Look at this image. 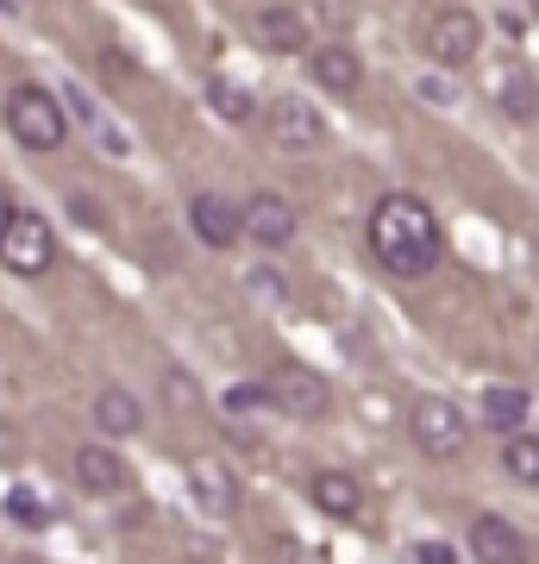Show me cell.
Here are the masks:
<instances>
[{
    "label": "cell",
    "mask_w": 539,
    "mask_h": 564,
    "mask_svg": "<svg viewBox=\"0 0 539 564\" xmlns=\"http://www.w3.org/2000/svg\"><path fill=\"white\" fill-rule=\"evenodd\" d=\"M420 88H427L433 101H452V82H445V76H427V82H420Z\"/></svg>",
    "instance_id": "obj_23"
},
{
    "label": "cell",
    "mask_w": 539,
    "mask_h": 564,
    "mask_svg": "<svg viewBox=\"0 0 539 564\" xmlns=\"http://www.w3.org/2000/svg\"><path fill=\"white\" fill-rule=\"evenodd\" d=\"M408 440L420 445V458H459L464 440H471V426H464L459 402H445V395H420L408 408Z\"/></svg>",
    "instance_id": "obj_3"
},
{
    "label": "cell",
    "mask_w": 539,
    "mask_h": 564,
    "mask_svg": "<svg viewBox=\"0 0 539 564\" xmlns=\"http://www.w3.org/2000/svg\"><path fill=\"white\" fill-rule=\"evenodd\" d=\"M420 44H427V57L445 63V69H459L483 51V20L471 7H440V13H427L420 25Z\"/></svg>",
    "instance_id": "obj_5"
},
{
    "label": "cell",
    "mask_w": 539,
    "mask_h": 564,
    "mask_svg": "<svg viewBox=\"0 0 539 564\" xmlns=\"http://www.w3.org/2000/svg\"><path fill=\"white\" fill-rule=\"evenodd\" d=\"M258 389H263V402L295 414V421H320L333 408V389L320 383V370H308V364H277L270 377H258Z\"/></svg>",
    "instance_id": "obj_4"
},
{
    "label": "cell",
    "mask_w": 539,
    "mask_h": 564,
    "mask_svg": "<svg viewBox=\"0 0 539 564\" xmlns=\"http://www.w3.org/2000/svg\"><path fill=\"white\" fill-rule=\"evenodd\" d=\"M195 489H201V502L220 508V514H233V508H239V489H233V477H226L214 458H195Z\"/></svg>",
    "instance_id": "obj_17"
},
{
    "label": "cell",
    "mask_w": 539,
    "mask_h": 564,
    "mask_svg": "<svg viewBox=\"0 0 539 564\" xmlns=\"http://www.w3.org/2000/svg\"><path fill=\"white\" fill-rule=\"evenodd\" d=\"M263 126H270V144H282V151H320L326 144L320 107L301 101V95H277V101L263 107Z\"/></svg>",
    "instance_id": "obj_7"
},
{
    "label": "cell",
    "mask_w": 539,
    "mask_h": 564,
    "mask_svg": "<svg viewBox=\"0 0 539 564\" xmlns=\"http://www.w3.org/2000/svg\"><path fill=\"white\" fill-rule=\"evenodd\" d=\"M496 101L508 120H539V82L533 76H502L496 82Z\"/></svg>",
    "instance_id": "obj_18"
},
{
    "label": "cell",
    "mask_w": 539,
    "mask_h": 564,
    "mask_svg": "<svg viewBox=\"0 0 539 564\" xmlns=\"http://www.w3.org/2000/svg\"><path fill=\"white\" fill-rule=\"evenodd\" d=\"M0 263H7L13 276H44V270L57 263V232H51V220L32 214V207H20L13 226H7V239H0Z\"/></svg>",
    "instance_id": "obj_6"
},
{
    "label": "cell",
    "mask_w": 539,
    "mask_h": 564,
    "mask_svg": "<svg viewBox=\"0 0 539 564\" xmlns=\"http://www.w3.org/2000/svg\"><path fill=\"white\" fill-rule=\"evenodd\" d=\"M95 426H100V433H120V440H126V433H139V426H144L139 395H132V389H120V383L100 389V395H95Z\"/></svg>",
    "instance_id": "obj_15"
},
{
    "label": "cell",
    "mask_w": 539,
    "mask_h": 564,
    "mask_svg": "<svg viewBox=\"0 0 539 564\" xmlns=\"http://www.w3.org/2000/svg\"><path fill=\"white\" fill-rule=\"evenodd\" d=\"M502 470H508L515 484H539V440L533 433H515V440L502 445Z\"/></svg>",
    "instance_id": "obj_19"
},
{
    "label": "cell",
    "mask_w": 539,
    "mask_h": 564,
    "mask_svg": "<svg viewBox=\"0 0 539 564\" xmlns=\"http://www.w3.org/2000/svg\"><path fill=\"white\" fill-rule=\"evenodd\" d=\"M251 289H258V295H270V302H282V295H289L277 270H258V276H251Z\"/></svg>",
    "instance_id": "obj_21"
},
{
    "label": "cell",
    "mask_w": 539,
    "mask_h": 564,
    "mask_svg": "<svg viewBox=\"0 0 539 564\" xmlns=\"http://www.w3.org/2000/svg\"><path fill=\"white\" fill-rule=\"evenodd\" d=\"M7 508H13V514H25V521H39V502H32V496H7Z\"/></svg>",
    "instance_id": "obj_24"
},
{
    "label": "cell",
    "mask_w": 539,
    "mask_h": 564,
    "mask_svg": "<svg viewBox=\"0 0 539 564\" xmlns=\"http://www.w3.org/2000/svg\"><path fill=\"white\" fill-rule=\"evenodd\" d=\"M188 226H195L201 245H214V251H233L245 239V207H233L226 195L214 188H201L195 202H188Z\"/></svg>",
    "instance_id": "obj_8"
},
{
    "label": "cell",
    "mask_w": 539,
    "mask_h": 564,
    "mask_svg": "<svg viewBox=\"0 0 539 564\" xmlns=\"http://www.w3.org/2000/svg\"><path fill=\"white\" fill-rule=\"evenodd\" d=\"M308 496H314V508L320 514H339V521H352L358 514V477H345V470H314L308 477Z\"/></svg>",
    "instance_id": "obj_14"
},
{
    "label": "cell",
    "mask_w": 539,
    "mask_h": 564,
    "mask_svg": "<svg viewBox=\"0 0 539 564\" xmlns=\"http://www.w3.org/2000/svg\"><path fill=\"white\" fill-rule=\"evenodd\" d=\"M207 107H214V113H220V120H233V126H245L251 120V113H258V107H251V95H245L239 82H207Z\"/></svg>",
    "instance_id": "obj_20"
},
{
    "label": "cell",
    "mask_w": 539,
    "mask_h": 564,
    "mask_svg": "<svg viewBox=\"0 0 539 564\" xmlns=\"http://www.w3.org/2000/svg\"><path fill=\"white\" fill-rule=\"evenodd\" d=\"M258 39L270 51H308V13L301 7H258Z\"/></svg>",
    "instance_id": "obj_13"
},
{
    "label": "cell",
    "mask_w": 539,
    "mask_h": 564,
    "mask_svg": "<svg viewBox=\"0 0 539 564\" xmlns=\"http://www.w3.org/2000/svg\"><path fill=\"white\" fill-rule=\"evenodd\" d=\"M7 132L25 144V151H57L69 139V107L39 88V82H20L13 95H7Z\"/></svg>",
    "instance_id": "obj_2"
},
{
    "label": "cell",
    "mask_w": 539,
    "mask_h": 564,
    "mask_svg": "<svg viewBox=\"0 0 539 564\" xmlns=\"http://www.w3.org/2000/svg\"><path fill=\"white\" fill-rule=\"evenodd\" d=\"M13 214H20V207H13L7 195H0V239H7V226H13Z\"/></svg>",
    "instance_id": "obj_25"
},
{
    "label": "cell",
    "mask_w": 539,
    "mask_h": 564,
    "mask_svg": "<svg viewBox=\"0 0 539 564\" xmlns=\"http://www.w3.org/2000/svg\"><path fill=\"white\" fill-rule=\"evenodd\" d=\"M76 484L88 489V496H120V489L132 484V470L120 464L114 445H82L76 452Z\"/></svg>",
    "instance_id": "obj_11"
},
{
    "label": "cell",
    "mask_w": 539,
    "mask_h": 564,
    "mask_svg": "<svg viewBox=\"0 0 539 564\" xmlns=\"http://www.w3.org/2000/svg\"><path fill=\"white\" fill-rule=\"evenodd\" d=\"M483 421L515 440L520 421H527V389H520V383H489V389H483Z\"/></svg>",
    "instance_id": "obj_16"
},
{
    "label": "cell",
    "mask_w": 539,
    "mask_h": 564,
    "mask_svg": "<svg viewBox=\"0 0 539 564\" xmlns=\"http://www.w3.org/2000/svg\"><path fill=\"white\" fill-rule=\"evenodd\" d=\"M308 69H314V82L326 88V95H339V101H352L358 82H364L358 51H345V44H320V51H308Z\"/></svg>",
    "instance_id": "obj_10"
},
{
    "label": "cell",
    "mask_w": 539,
    "mask_h": 564,
    "mask_svg": "<svg viewBox=\"0 0 539 564\" xmlns=\"http://www.w3.org/2000/svg\"><path fill=\"white\" fill-rule=\"evenodd\" d=\"M295 226H301V220H295V207L282 202V195H270V188L245 202V239L263 245V251H282V245L295 239Z\"/></svg>",
    "instance_id": "obj_9"
},
{
    "label": "cell",
    "mask_w": 539,
    "mask_h": 564,
    "mask_svg": "<svg viewBox=\"0 0 539 564\" xmlns=\"http://www.w3.org/2000/svg\"><path fill=\"white\" fill-rule=\"evenodd\" d=\"M420 564H459V552L452 545H420Z\"/></svg>",
    "instance_id": "obj_22"
},
{
    "label": "cell",
    "mask_w": 539,
    "mask_h": 564,
    "mask_svg": "<svg viewBox=\"0 0 539 564\" xmlns=\"http://www.w3.org/2000/svg\"><path fill=\"white\" fill-rule=\"evenodd\" d=\"M471 552H477V564H527V540L502 514H477L471 521Z\"/></svg>",
    "instance_id": "obj_12"
},
{
    "label": "cell",
    "mask_w": 539,
    "mask_h": 564,
    "mask_svg": "<svg viewBox=\"0 0 539 564\" xmlns=\"http://www.w3.org/2000/svg\"><path fill=\"white\" fill-rule=\"evenodd\" d=\"M370 251L382 258V270L401 282H420L433 276V263L445 251V232H440V214L420 202V195H382L370 207Z\"/></svg>",
    "instance_id": "obj_1"
}]
</instances>
